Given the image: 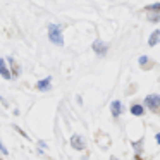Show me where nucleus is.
<instances>
[{"label":"nucleus","mask_w":160,"mask_h":160,"mask_svg":"<svg viewBox=\"0 0 160 160\" xmlns=\"http://www.w3.org/2000/svg\"><path fill=\"white\" fill-rule=\"evenodd\" d=\"M148 57H146V55H141V57H139V66H141L143 67V69H146V67H148V69H150V67H153V64L152 62H148Z\"/></svg>","instance_id":"10"},{"label":"nucleus","mask_w":160,"mask_h":160,"mask_svg":"<svg viewBox=\"0 0 160 160\" xmlns=\"http://www.w3.org/2000/svg\"><path fill=\"white\" fill-rule=\"evenodd\" d=\"M110 160H119V158H117V157H110Z\"/></svg>","instance_id":"16"},{"label":"nucleus","mask_w":160,"mask_h":160,"mask_svg":"<svg viewBox=\"0 0 160 160\" xmlns=\"http://www.w3.org/2000/svg\"><path fill=\"white\" fill-rule=\"evenodd\" d=\"M9 64L12 66V72H11V78H16L19 74V66H18V62H16L12 57H9Z\"/></svg>","instance_id":"9"},{"label":"nucleus","mask_w":160,"mask_h":160,"mask_svg":"<svg viewBox=\"0 0 160 160\" xmlns=\"http://www.w3.org/2000/svg\"><path fill=\"white\" fill-rule=\"evenodd\" d=\"M134 146H136V150L139 152V148H141V141H138V143H134Z\"/></svg>","instance_id":"15"},{"label":"nucleus","mask_w":160,"mask_h":160,"mask_svg":"<svg viewBox=\"0 0 160 160\" xmlns=\"http://www.w3.org/2000/svg\"><path fill=\"white\" fill-rule=\"evenodd\" d=\"M0 160H2V158H0Z\"/></svg>","instance_id":"17"},{"label":"nucleus","mask_w":160,"mask_h":160,"mask_svg":"<svg viewBox=\"0 0 160 160\" xmlns=\"http://www.w3.org/2000/svg\"><path fill=\"white\" fill-rule=\"evenodd\" d=\"M158 40H160V29H155V31L152 33V36H150V40H148V45L155 47L157 43H158Z\"/></svg>","instance_id":"8"},{"label":"nucleus","mask_w":160,"mask_h":160,"mask_svg":"<svg viewBox=\"0 0 160 160\" xmlns=\"http://www.w3.org/2000/svg\"><path fill=\"white\" fill-rule=\"evenodd\" d=\"M146 11L158 12V11H160V4H152V5H146Z\"/></svg>","instance_id":"12"},{"label":"nucleus","mask_w":160,"mask_h":160,"mask_svg":"<svg viewBox=\"0 0 160 160\" xmlns=\"http://www.w3.org/2000/svg\"><path fill=\"white\" fill-rule=\"evenodd\" d=\"M50 86H52V78H50V76L36 83V90H40V91H47V90H50Z\"/></svg>","instance_id":"5"},{"label":"nucleus","mask_w":160,"mask_h":160,"mask_svg":"<svg viewBox=\"0 0 160 160\" xmlns=\"http://www.w3.org/2000/svg\"><path fill=\"white\" fill-rule=\"evenodd\" d=\"M0 152L4 153V155H7V153H9V150L4 146V143H2V141H0Z\"/></svg>","instance_id":"14"},{"label":"nucleus","mask_w":160,"mask_h":160,"mask_svg":"<svg viewBox=\"0 0 160 160\" xmlns=\"http://www.w3.org/2000/svg\"><path fill=\"white\" fill-rule=\"evenodd\" d=\"M12 128H14V129H16V131H18V132H19V134H22V138H28V134H26V132H24V131H22V129H21V128H18V126H12Z\"/></svg>","instance_id":"13"},{"label":"nucleus","mask_w":160,"mask_h":160,"mask_svg":"<svg viewBox=\"0 0 160 160\" xmlns=\"http://www.w3.org/2000/svg\"><path fill=\"white\" fill-rule=\"evenodd\" d=\"M71 146H72L74 150H84V139H83V136H79V134H74L72 138H71Z\"/></svg>","instance_id":"4"},{"label":"nucleus","mask_w":160,"mask_h":160,"mask_svg":"<svg viewBox=\"0 0 160 160\" xmlns=\"http://www.w3.org/2000/svg\"><path fill=\"white\" fill-rule=\"evenodd\" d=\"M131 114L132 115H143V107H141V105H132V107H131Z\"/></svg>","instance_id":"11"},{"label":"nucleus","mask_w":160,"mask_h":160,"mask_svg":"<svg viewBox=\"0 0 160 160\" xmlns=\"http://www.w3.org/2000/svg\"><path fill=\"white\" fill-rule=\"evenodd\" d=\"M112 115H114V117H119V115L122 114V103L119 100H114L112 102Z\"/></svg>","instance_id":"6"},{"label":"nucleus","mask_w":160,"mask_h":160,"mask_svg":"<svg viewBox=\"0 0 160 160\" xmlns=\"http://www.w3.org/2000/svg\"><path fill=\"white\" fill-rule=\"evenodd\" d=\"M48 38H50V42L57 43V45H64V38H62V33H60V28L55 24L48 26Z\"/></svg>","instance_id":"1"},{"label":"nucleus","mask_w":160,"mask_h":160,"mask_svg":"<svg viewBox=\"0 0 160 160\" xmlns=\"http://www.w3.org/2000/svg\"><path fill=\"white\" fill-rule=\"evenodd\" d=\"M145 102H146V107H148L150 110L158 114V110H160V97L158 95H148V97L145 98Z\"/></svg>","instance_id":"2"},{"label":"nucleus","mask_w":160,"mask_h":160,"mask_svg":"<svg viewBox=\"0 0 160 160\" xmlns=\"http://www.w3.org/2000/svg\"><path fill=\"white\" fill-rule=\"evenodd\" d=\"M91 48H93V52L97 53L98 57H103L105 53H107V45H105L103 42H100V40H97V42L91 45Z\"/></svg>","instance_id":"3"},{"label":"nucleus","mask_w":160,"mask_h":160,"mask_svg":"<svg viewBox=\"0 0 160 160\" xmlns=\"http://www.w3.org/2000/svg\"><path fill=\"white\" fill-rule=\"evenodd\" d=\"M0 76L4 78V79H11V71L7 69L4 59H0Z\"/></svg>","instance_id":"7"}]
</instances>
